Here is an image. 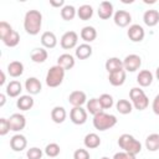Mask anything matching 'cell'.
<instances>
[{
    "mask_svg": "<svg viewBox=\"0 0 159 159\" xmlns=\"http://www.w3.org/2000/svg\"><path fill=\"white\" fill-rule=\"evenodd\" d=\"M42 26V14L39 10H29L24 17V29L29 35H37Z\"/></svg>",
    "mask_w": 159,
    "mask_h": 159,
    "instance_id": "6da1fadb",
    "label": "cell"
},
{
    "mask_svg": "<svg viewBox=\"0 0 159 159\" xmlns=\"http://www.w3.org/2000/svg\"><path fill=\"white\" fill-rule=\"evenodd\" d=\"M118 145L120 147V149H123V152L137 155L142 152V144L139 140H137L132 134L124 133L118 138Z\"/></svg>",
    "mask_w": 159,
    "mask_h": 159,
    "instance_id": "7a4b0ae2",
    "label": "cell"
},
{
    "mask_svg": "<svg viewBox=\"0 0 159 159\" xmlns=\"http://www.w3.org/2000/svg\"><path fill=\"white\" fill-rule=\"evenodd\" d=\"M93 127L99 130V132H104L107 129L113 128L117 124V117L113 114H108L106 112H99L98 114L93 116Z\"/></svg>",
    "mask_w": 159,
    "mask_h": 159,
    "instance_id": "3957f363",
    "label": "cell"
},
{
    "mask_svg": "<svg viewBox=\"0 0 159 159\" xmlns=\"http://www.w3.org/2000/svg\"><path fill=\"white\" fill-rule=\"evenodd\" d=\"M129 97H130L133 107L138 111H144L149 106V99L145 92L139 87H133L129 92Z\"/></svg>",
    "mask_w": 159,
    "mask_h": 159,
    "instance_id": "277c9868",
    "label": "cell"
},
{
    "mask_svg": "<svg viewBox=\"0 0 159 159\" xmlns=\"http://www.w3.org/2000/svg\"><path fill=\"white\" fill-rule=\"evenodd\" d=\"M65 70L58 66V65H55L52 66L47 73H46V84L51 88H55V87H58L62 82H63V78H65Z\"/></svg>",
    "mask_w": 159,
    "mask_h": 159,
    "instance_id": "5b68a950",
    "label": "cell"
},
{
    "mask_svg": "<svg viewBox=\"0 0 159 159\" xmlns=\"http://www.w3.org/2000/svg\"><path fill=\"white\" fill-rule=\"evenodd\" d=\"M140 66H142V58H140V56H138L135 53L128 55L123 60V68H124V71L135 72L137 70H139Z\"/></svg>",
    "mask_w": 159,
    "mask_h": 159,
    "instance_id": "8992f818",
    "label": "cell"
},
{
    "mask_svg": "<svg viewBox=\"0 0 159 159\" xmlns=\"http://www.w3.org/2000/svg\"><path fill=\"white\" fill-rule=\"evenodd\" d=\"M61 47L65 50H71L77 46L78 42V35L75 31H67L61 37Z\"/></svg>",
    "mask_w": 159,
    "mask_h": 159,
    "instance_id": "52a82bcc",
    "label": "cell"
},
{
    "mask_svg": "<svg viewBox=\"0 0 159 159\" xmlns=\"http://www.w3.org/2000/svg\"><path fill=\"white\" fill-rule=\"evenodd\" d=\"M70 119L73 124L77 125L84 124L87 120V111L83 109L82 107H73L70 112Z\"/></svg>",
    "mask_w": 159,
    "mask_h": 159,
    "instance_id": "ba28073f",
    "label": "cell"
},
{
    "mask_svg": "<svg viewBox=\"0 0 159 159\" xmlns=\"http://www.w3.org/2000/svg\"><path fill=\"white\" fill-rule=\"evenodd\" d=\"M9 124H10V130H12V132H20L26 125V118H25L24 114L14 113L9 118Z\"/></svg>",
    "mask_w": 159,
    "mask_h": 159,
    "instance_id": "9c48e42d",
    "label": "cell"
},
{
    "mask_svg": "<svg viewBox=\"0 0 159 159\" xmlns=\"http://www.w3.org/2000/svg\"><path fill=\"white\" fill-rule=\"evenodd\" d=\"M127 35H128V37H129L130 41H133V42H140V41H143V39L145 36V32H144V29L140 25L133 24V25L129 26V29L127 31Z\"/></svg>",
    "mask_w": 159,
    "mask_h": 159,
    "instance_id": "30bf717a",
    "label": "cell"
},
{
    "mask_svg": "<svg viewBox=\"0 0 159 159\" xmlns=\"http://www.w3.org/2000/svg\"><path fill=\"white\" fill-rule=\"evenodd\" d=\"M113 20H114V24L117 26H119V27H127L130 24V21H132V16L125 10H118V11L114 12Z\"/></svg>",
    "mask_w": 159,
    "mask_h": 159,
    "instance_id": "8fae6325",
    "label": "cell"
},
{
    "mask_svg": "<svg viewBox=\"0 0 159 159\" xmlns=\"http://www.w3.org/2000/svg\"><path fill=\"white\" fill-rule=\"evenodd\" d=\"M68 103L73 107H82L84 103H87V96L83 91H73L68 96Z\"/></svg>",
    "mask_w": 159,
    "mask_h": 159,
    "instance_id": "7c38bea8",
    "label": "cell"
},
{
    "mask_svg": "<svg viewBox=\"0 0 159 159\" xmlns=\"http://www.w3.org/2000/svg\"><path fill=\"white\" fill-rule=\"evenodd\" d=\"M25 89L31 96L39 94L41 92V89H42V84H41V82H40L39 78H36V77H29L25 81Z\"/></svg>",
    "mask_w": 159,
    "mask_h": 159,
    "instance_id": "4fadbf2b",
    "label": "cell"
},
{
    "mask_svg": "<svg viewBox=\"0 0 159 159\" xmlns=\"http://www.w3.org/2000/svg\"><path fill=\"white\" fill-rule=\"evenodd\" d=\"M27 145V139L22 134H15L10 139V147L14 152H21L26 148Z\"/></svg>",
    "mask_w": 159,
    "mask_h": 159,
    "instance_id": "5bb4252c",
    "label": "cell"
},
{
    "mask_svg": "<svg viewBox=\"0 0 159 159\" xmlns=\"http://www.w3.org/2000/svg\"><path fill=\"white\" fill-rule=\"evenodd\" d=\"M108 81L114 87L122 86L125 82V71H124V68L119 70V71H116V72H112V73H108Z\"/></svg>",
    "mask_w": 159,
    "mask_h": 159,
    "instance_id": "9a60e30c",
    "label": "cell"
},
{
    "mask_svg": "<svg viewBox=\"0 0 159 159\" xmlns=\"http://www.w3.org/2000/svg\"><path fill=\"white\" fill-rule=\"evenodd\" d=\"M113 15V4L109 1H102L98 6V16L102 20H107Z\"/></svg>",
    "mask_w": 159,
    "mask_h": 159,
    "instance_id": "2e32d148",
    "label": "cell"
},
{
    "mask_svg": "<svg viewBox=\"0 0 159 159\" xmlns=\"http://www.w3.org/2000/svg\"><path fill=\"white\" fill-rule=\"evenodd\" d=\"M92 52H93V48H92L91 45H88V43H81L80 46L76 47L75 56L78 60H86V58H88V57L92 56Z\"/></svg>",
    "mask_w": 159,
    "mask_h": 159,
    "instance_id": "e0dca14e",
    "label": "cell"
},
{
    "mask_svg": "<svg viewBox=\"0 0 159 159\" xmlns=\"http://www.w3.org/2000/svg\"><path fill=\"white\" fill-rule=\"evenodd\" d=\"M75 62H76V61H75V57H73L72 55H70V53H62V55H60L58 58H57V65L61 66L65 71L73 68Z\"/></svg>",
    "mask_w": 159,
    "mask_h": 159,
    "instance_id": "ac0fdd59",
    "label": "cell"
},
{
    "mask_svg": "<svg viewBox=\"0 0 159 159\" xmlns=\"http://www.w3.org/2000/svg\"><path fill=\"white\" fill-rule=\"evenodd\" d=\"M41 43L46 48H53L57 45V37L53 32L51 31H45L41 35Z\"/></svg>",
    "mask_w": 159,
    "mask_h": 159,
    "instance_id": "d6986e66",
    "label": "cell"
},
{
    "mask_svg": "<svg viewBox=\"0 0 159 159\" xmlns=\"http://www.w3.org/2000/svg\"><path fill=\"white\" fill-rule=\"evenodd\" d=\"M153 78L154 76L149 70H142L137 76V82L139 83L140 87H148L152 84Z\"/></svg>",
    "mask_w": 159,
    "mask_h": 159,
    "instance_id": "ffe728a7",
    "label": "cell"
},
{
    "mask_svg": "<svg viewBox=\"0 0 159 159\" xmlns=\"http://www.w3.org/2000/svg\"><path fill=\"white\" fill-rule=\"evenodd\" d=\"M21 91H22V84H21L19 81H16V80L10 81V82L6 84V89H5L6 94H7L9 97H11V98H15V97L20 96Z\"/></svg>",
    "mask_w": 159,
    "mask_h": 159,
    "instance_id": "44dd1931",
    "label": "cell"
},
{
    "mask_svg": "<svg viewBox=\"0 0 159 159\" xmlns=\"http://www.w3.org/2000/svg\"><path fill=\"white\" fill-rule=\"evenodd\" d=\"M83 144L87 149H96L101 145V138L96 133H88L83 139Z\"/></svg>",
    "mask_w": 159,
    "mask_h": 159,
    "instance_id": "7402d4cb",
    "label": "cell"
},
{
    "mask_svg": "<svg viewBox=\"0 0 159 159\" xmlns=\"http://www.w3.org/2000/svg\"><path fill=\"white\" fill-rule=\"evenodd\" d=\"M143 21L149 27L155 26L159 22V12L157 10H147L143 15Z\"/></svg>",
    "mask_w": 159,
    "mask_h": 159,
    "instance_id": "603a6c76",
    "label": "cell"
},
{
    "mask_svg": "<svg viewBox=\"0 0 159 159\" xmlns=\"http://www.w3.org/2000/svg\"><path fill=\"white\" fill-rule=\"evenodd\" d=\"M16 106L21 111H29V109H31L34 107V98L31 97V94L20 96L19 99L16 101Z\"/></svg>",
    "mask_w": 159,
    "mask_h": 159,
    "instance_id": "cb8c5ba5",
    "label": "cell"
},
{
    "mask_svg": "<svg viewBox=\"0 0 159 159\" xmlns=\"http://www.w3.org/2000/svg\"><path fill=\"white\" fill-rule=\"evenodd\" d=\"M30 57L35 63H42V62H45L47 60L48 53L43 47H37V48H34L31 51Z\"/></svg>",
    "mask_w": 159,
    "mask_h": 159,
    "instance_id": "d4e9b609",
    "label": "cell"
},
{
    "mask_svg": "<svg viewBox=\"0 0 159 159\" xmlns=\"http://www.w3.org/2000/svg\"><path fill=\"white\" fill-rule=\"evenodd\" d=\"M106 70L108 73H112V72H116V71H119V70H123V61L119 60L118 57H109L107 61H106Z\"/></svg>",
    "mask_w": 159,
    "mask_h": 159,
    "instance_id": "484cf974",
    "label": "cell"
},
{
    "mask_svg": "<svg viewBox=\"0 0 159 159\" xmlns=\"http://www.w3.org/2000/svg\"><path fill=\"white\" fill-rule=\"evenodd\" d=\"M7 73L11 77H14V78L20 77L24 73V65H22V62H20V61H12V62H10L7 65Z\"/></svg>",
    "mask_w": 159,
    "mask_h": 159,
    "instance_id": "4316f807",
    "label": "cell"
},
{
    "mask_svg": "<svg viewBox=\"0 0 159 159\" xmlns=\"http://www.w3.org/2000/svg\"><path fill=\"white\" fill-rule=\"evenodd\" d=\"M97 37V30L93 26H84L81 30V39L84 41V43L94 41Z\"/></svg>",
    "mask_w": 159,
    "mask_h": 159,
    "instance_id": "83f0119b",
    "label": "cell"
},
{
    "mask_svg": "<svg viewBox=\"0 0 159 159\" xmlns=\"http://www.w3.org/2000/svg\"><path fill=\"white\" fill-rule=\"evenodd\" d=\"M67 117V113H66V109L63 107H60V106H56L52 108L51 111V118L55 123L60 124V123H63L65 119Z\"/></svg>",
    "mask_w": 159,
    "mask_h": 159,
    "instance_id": "f1b7e54d",
    "label": "cell"
},
{
    "mask_svg": "<svg viewBox=\"0 0 159 159\" xmlns=\"http://www.w3.org/2000/svg\"><path fill=\"white\" fill-rule=\"evenodd\" d=\"M145 148L149 152H157L159 150V134L152 133L145 139Z\"/></svg>",
    "mask_w": 159,
    "mask_h": 159,
    "instance_id": "f546056e",
    "label": "cell"
},
{
    "mask_svg": "<svg viewBox=\"0 0 159 159\" xmlns=\"http://www.w3.org/2000/svg\"><path fill=\"white\" fill-rule=\"evenodd\" d=\"M77 16H78L81 20H83V21L89 20V19L93 16V9H92V6L88 5V4L81 5V6L78 7V10H77Z\"/></svg>",
    "mask_w": 159,
    "mask_h": 159,
    "instance_id": "4dcf8cb0",
    "label": "cell"
},
{
    "mask_svg": "<svg viewBox=\"0 0 159 159\" xmlns=\"http://www.w3.org/2000/svg\"><path fill=\"white\" fill-rule=\"evenodd\" d=\"M86 106H87V112H89L93 116L98 114L99 112H103V108H102L98 98H91L89 101H87Z\"/></svg>",
    "mask_w": 159,
    "mask_h": 159,
    "instance_id": "1f68e13d",
    "label": "cell"
},
{
    "mask_svg": "<svg viewBox=\"0 0 159 159\" xmlns=\"http://www.w3.org/2000/svg\"><path fill=\"white\" fill-rule=\"evenodd\" d=\"M116 109L120 113V114H129L133 111V104L132 102H129L128 99H119L116 103Z\"/></svg>",
    "mask_w": 159,
    "mask_h": 159,
    "instance_id": "d6a6232c",
    "label": "cell"
},
{
    "mask_svg": "<svg viewBox=\"0 0 159 159\" xmlns=\"http://www.w3.org/2000/svg\"><path fill=\"white\" fill-rule=\"evenodd\" d=\"M76 14H77V10L72 5H65L63 7H61V17L63 20H66V21L73 20Z\"/></svg>",
    "mask_w": 159,
    "mask_h": 159,
    "instance_id": "836d02e7",
    "label": "cell"
},
{
    "mask_svg": "<svg viewBox=\"0 0 159 159\" xmlns=\"http://www.w3.org/2000/svg\"><path fill=\"white\" fill-rule=\"evenodd\" d=\"M2 42L7 47H15V46H17L19 42H20V35H19V32L14 30L5 40H2Z\"/></svg>",
    "mask_w": 159,
    "mask_h": 159,
    "instance_id": "e575fe53",
    "label": "cell"
},
{
    "mask_svg": "<svg viewBox=\"0 0 159 159\" xmlns=\"http://www.w3.org/2000/svg\"><path fill=\"white\" fill-rule=\"evenodd\" d=\"M60 152H61V149L57 143H50L45 147V154L50 158H56L60 154Z\"/></svg>",
    "mask_w": 159,
    "mask_h": 159,
    "instance_id": "d590c367",
    "label": "cell"
},
{
    "mask_svg": "<svg viewBox=\"0 0 159 159\" xmlns=\"http://www.w3.org/2000/svg\"><path fill=\"white\" fill-rule=\"evenodd\" d=\"M98 99H99V103H101V106H102L103 109H108V108H111V107L114 104L113 97H112L111 94H108V93H103V94H101Z\"/></svg>",
    "mask_w": 159,
    "mask_h": 159,
    "instance_id": "8d00e7d4",
    "label": "cell"
},
{
    "mask_svg": "<svg viewBox=\"0 0 159 159\" xmlns=\"http://www.w3.org/2000/svg\"><path fill=\"white\" fill-rule=\"evenodd\" d=\"M12 31L14 30H12L10 24H7L6 21H1L0 22V39L1 40H5Z\"/></svg>",
    "mask_w": 159,
    "mask_h": 159,
    "instance_id": "74e56055",
    "label": "cell"
},
{
    "mask_svg": "<svg viewBox=\"0 0 159 159\" xmlns=\"http://www.w3.org/2000/svg\"><path fill=\"white\" fill-rule=\"evenodd\" d=\"M42 150L37 147H32L26 152V157L29 159H41L42 158Z\"/></svg>",
    "mask_w": 159,
    "mask_h": 159,
    "instance_id": "f35d334b",
    "label": "cell"
},
{
    "mask_svg": "<svg viewBox=\"0 0 159 159\" xmlns=\"http://www.w3.org/2000/svg\"><path fill=\"white\" fill-rule=\"evenodd\" d=\"M73 159H91V157H89V153H88L87 149L80 148V149H76L75 150Z\"/></svg>",
    "mask_w": 159,
    "mask_h": 159,
    "instance_id": "ab89813d",
    "label": "cell"
},
{
    "mask_svg": "<svg viewBox=\"0 0 159 159\" xmlns=\"http://www.w3.org/2000/svg\"><path fill=\"white\" fill-rule=\"evenodd\" d=\"M9 132H10L9 119H6V118H0V135H6Z\"/></svg>",
    "mask_w": 159,
    "mask_h": 159,
    "instance_id": "60d3db41",
    "label": "cell"
},
{
    "mask_svg": "<svg viewBox=\"0 0 159 159\" xmlns=\"http://www.w3.org/2000/svg\"><path fill=\"white\" fill-rule=\"evenodd\" d=\"M112 159H137V158L133 154H129V153H125V152H118L113 155Z\"/></svg>",
    "mask_w": 159,
    "mask_h": 159,
    "instance_id": "b9f144b4",
    "label": "cell"
},
{
    "mask_svg": "<svg viewBox=\"0 0 159 159\" xmlns=\"http://www.w3.org/2000/svg\"><path fill=\"white\" fill-rule=\"evenodd\" d=\"M152 109H153V112H154L157 116H159V94H157V96L154 97L153 103H152Z\"/></svg>",
    "mask_w": 159,
    "mask_h": 159,
    "instance_id": "7bdbcfd3",
    "label": "cell"
},
{
    "mask_svg": "<svg viewBox=\"0 0 159 159\" xmlns=\"http://www.w3.org/2000/svg\"><path fill=\"white\" fill-rule=\"evenodd\" d=\"M50 5L51 6H55V7H63L65 6V1L63 0H60V1H53V0H51L50 1Z\"/></svg>",
    "mask_w": 159,
    "mask_h": 159,
    "instance_id": "ee69618b",
    "label": "cell"
},
{
    "mask_svg": "<svg viewBox=\"0 0 159 159\" xmlns=\"http://www.w3.org/2000/svg\"><path fill=\"white\" fill-rule=\"evenodd\" d=\"M5 101H6V97L4 93H0V107H2L5 104Z\"/></svg>",
    "mask_w": 159,
    "mask_h": 159,
    "instance_id": "f6af8a7d",
    "label": "cell"
},
{
    "mask_svg": "<svg viewBox=\"0 0 159 159\" xmlns=\"http://www.w3.org/2000/svg\"><path fill=\"white\" fill-rule=\"evenodd\" d=\"M0 73H1V80H0V86H4V84H5V81H6V80H5V73H4V71H1Z\"/></svg>",
    "mask_w": 159,
    "mask_h": 159,
    "instance_id": "bcb514c9",
    "label": "cell"
},
{
    "mask_svg": "<svg viewBox=\"0 0 159 159\" xmlns=\"http://www.w3.org/2000/svg\"><path fill=\"white\" fill-rule=\"evenodd\" d=\"M155 76H157L158 81H159V66H158V67H157V70H155Z\"/></svg>",
    "mask_w": 159,
    "mask_h": 159,
    "instance_id": "7dc6e473",
    "label": "cell"
},
{
    "mask_svg": "<svg viewBox=\"0 0 159 159\" xmlns=\"http://www.w3.org/2000/svg\"><path fill=\"white\" fill-rule=\"evenodd\" d=\"M101 159H109V158H108V157H102Z\"/></svg>",
    "mask_w": 159,
    "mask_h": 159,
    "instance_id": "c3c4849f",
    "label": "cell"
}]
</instances>
